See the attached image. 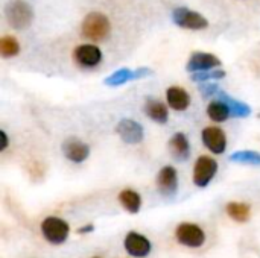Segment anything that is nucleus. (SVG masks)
Listing matches in <instances>:
<instances>
[{"mask_svg":"<svg viewBox=\"0 0 260 258\" xmlns=\"http://www.w3.org/2000/svg\"><path fill=\"white\" fill-rule=\"evenodd\" d=\"M111 30L110 20L102 12H90L82 20L81 24V33L84 38L90 41H101L108 36Z\"/></svg>","mask_w":260,"mask_h":258,"instance_id":"1","label":"nucleus"},{"mask_svg":"<svg viewBox=\"0 0 260 258\" xmlns=\"http://www.w3.org/2000/svg\"><path fill=\"white\" fill-rule=\"evenodd\" d=\"M41 236L44 237V240L50 245H62L67 242L69 236H70V225L56 216H47L43 219L41 225Z\"/></svg>","mask_w":260,"mask_h":258,"instance_id":"2","label":"nucleus"},{"mask_svg":"<svg viewBox=\"0 0 260 258\" xmlns=\"http://www.w3.org/2000/svg\"><path fill=\"white\" fill-rule=\"evenodd\" d=\"M177 242L181 246L190 248V249H200L204 246L207 236L206 231L198 225V224H192V222H181L177 225L175 233H174Z\"/></svg>","mask_w":260,"mask_h":258,"instance_id":"3","label":"nucleus"},{"mask_svg":"<svg viewBox=\"0 0 260 258\" xmlns=\"http://www.w3.org/2000/svg\"><path fill=\"white\" fill-rule=\"evenodd\" d=\"M5 15H6V21L14 29H26L30 26L34 20V11L30 5L26 3L24 0H14L8 3L5 8Z\"/></svg>","mask_w":260,"mask_h":258,"instance_id":"4","label":"nucleus"},{"mask_svg":"<svg viewBox=\"0 0 260 258\" xmlns=\"http://www.w3.org/2000/svg\"><path fill=\"white\" fill-rule=\"evenodd\" d=\"M216 172H218V161L212 157L201 155L193 166V176H192L193 184L200 189L207 187L216 176Z\"/></svg>","mask_w":260,"mask_h":258,"instance_id":"5","label":"nucleus"},{"mask_svg":"<svg viewBox=\"0 0 260 258\" xmlns=\"http://www.w3.org/2000/svg\"><path fill=\"white\" fill-rule=\"evenodd\" d=\"M172 20L177 26L189 30H203L209 26L207 18L189 8H175L172 11Z\"/></svg>","mask_w":260,"mask_h":258,"instance_id":"6","label":"nucleus"},{"mask_svg":"<svg viewBox=\"0 0 260 258\" xmlns=\"http://www.w3.org/2000/svg\"><path fill=\"white\" fill-rule=\"evenodd\" d=\"M123 249L129 257L146 258L152 251V243L145 234L129 231L123 239Z\"/></svg>","mask_w":260,"mask_h":258,"instance_id":"7","label":"nucleus"},{"mask_svg":"<svg viewBox=\"0 0 260 258\" xmlns=\"http://www.w3.org/2000/svg\"><path fill=\"white\" fill-rule=\"evenodd\" d=\"M201 138L204 146L215 155H221L227 149V137L225 132L218 126H207L201 132Z\"/></svg>","mask_w":260,"mask_h":258,"instance_id":"8","label":"nucleus"},{"mask_svg":"<svg viewBox=\"0 0 260 258\" xmlns=\"http://www.w3.org/2000/svg\"><path fill=\"white\" fill-rule=\"evenodd\" d=\"M73 58L78 62V65H81L84 68H93L101 64L102 52L94 44H81L75 49Z\"/></svg>","mask_w":260,"mask_h":258,"instance_id":"9","label":"nucleus"},{"mask_svg":"<svg viewBox=\"0 0 260 258\" xmlns=\"http://www.w3.org/2000/svg\"><path fill=\"white\" fill-rule=\"evenodd\" d=\"M157 189L158 192L166 196L172 198L178 192V173L175 167L172 166H165L157 175Z\"/></svg>","mask_w":260,"mask_h":258,"instance_id":"10","label":"nucleus"},{"mask_svg":"<svg viewBox=\"0 0 260 258\" xmlns=\"http://www.w3.org/2000/svg\"><path fill=\"white\" fill-rule=\"evenodd\" d=\"M116 132L128 144H139L143 141V137H145L143 126L139 122L131 120V119L120 120L116 126Z\"/></svg>","mask_w":260,"mask_h":258,"instance_id":"11","label":"nucleus"},{"mask_svg":"<svg viewBox=\"0 0 260 258\" xmlns=\"http://www.w3.org/2000/svg\"><path fill=\"white\" fill-rule=\"evenodd\" d=\"M62 154L64 157L72 163H84L90 155V148L87 143L78 140V138H67L62 144Z\"/></svg>","mask_w":260,"mask_h":258,"instance_id":"12","label":"nucleus"},{"mask_svg":"<svg viewBox=\"0 0 260 258\" xmlns=\"http://www.w3.org/2000/svg\"><path fill=\"white\" fill-rule=\"evenodd\" d=\"M221 65V59L212 53H204V52H195L190 59L187 61V71L195 73V71H206V70H213Z\"/></svg>","mask_w":260,"mask_h":258,"instance_id":"13","label":"nucleus"},{"mask_svg":"<svg viewBox=\"0 0 260 258\" xmlns=\"http://www.w3.org/2000/svg\"><path fill=\"white\" fill-rule=\"evenodd\" d=\"M166 100H168V105L175 111H184L190 105V96L181 87L168 88L166 90Z\"/></svg>","mask_w":260,"mask_h":258,"instance_id":"14","label":"nucleus"},{"mask_svg":"<svg viewBox=\"0 0 260 258\" xmlns=\"http://www.w3.org/2000/svg\"><path fill=\"white\" fill-rule=\"evenodd\" d=\"M171 154L178 161H186L190 157V144L183 132H177L169 141Z\"/></svg>","mask_w":260,"mask_h":258,"instance_id":"15","label":"nucleus"},{"mask_svg":"<svg viewBox=\"0 0 260 258\" xmlns=\"http://www.w3.org/2000/svg\"><path fill=\"white\" fill-rule=\"evenodd\" d=\"M145 113L148 114V117L160 125L166 123L168 119H169V111H168V106L157 100V99H148L146 103H145Z\"/></svg>","mask_w":260,"mask_h":258,"instance_id":"16","label":"nucleus"},{"mask_svg":"<svg viewBox=\"0 0 260 258\" xmlns=\"http://www.w3.org/2000/svg\"><path fill=\"white\" fill-rule=\"evenodd\" d=\"M119 202L131 214H137L142 208V196L133 189L122 190L119 193Z\"/></svg>","mask_w":260,"mask_h":258,"instance_id":"17","label":"nucleus"},{"mask_svg":"<svg viewBox=\"0 0 260 258\" xmlns=\"http://www.w3.org/2000/svg\"><path fill=\"white\" fill-rule=\"evenodd\" d=\"M216 97L221 99V100H224V102L229 105V108H230L233 117H248V116L251 114L250 105H247V103H244V102H239L238 99L229 96L227 93H224V91H221V90L218 91Z\"/></svg>","mask_w":260,"mask_h":258,"instance_id":"18","label":"nucleus"},{"mask_svg":"<svg viewBox=\"0 0 260 258\" xmlns=\"http://www.w3.org/2000/svg\"><path fill=\"white\" fill-rule=\"evenodd\" d=\"M225 211L233 220L239 224H245L251 217V207L245 202H229Z\"/></svg>","mask_w":260,"mask_h":258,"instance_id":"19","label":"nucleus"},{"mask_svg":"<svg viewBox=\"0 0 260 258\" xmlns=\"http://www.w3.org/2000/svg\"><path fill=\"white\" fill-rule=\"evenodd\" d=\"M207 114L210 117V120L216 122V123H221V122H225L230 116H232V111L229 108V105L224 102V100H212L207 106Z\"/></svg>","mask_w":260,"mask_h":258,"instance_id":"20","label":"nucleus"},{"mask_svg":"<svg viewBox=\"0 0 260 258\" xmlns=\"http://www.w3.org/2000/svg\"><path fill=\"white\" fill-rule=\"evenodd\" d=\"M129 81H134V71L129 68H119L113 75H110L104 82L105 85H110V87H119Z\"/></svg>","mask_w":260,"mask_h":258,"instance_id":"21","label":"nucleus"},{"mask_svg":"<svg viewBox=\"0 0 260 258\" xmlns=\"http://www.w3.org/2000/svg\"><path fill=\"white\" fill-rule=\"evenodd\" d=\"M230 160L233 163H239V164L260 166V154L256 151H238V152L232 154Z\"/></svg>","mask_w":260,"mask_h":258,"instance_id":"22","label":"nucleus"},{"mask_svg":"<svg viewBox=\"0 0 260 258\" xmlns=\"http://www.w3.org/2000/svg\"><path fill=\"white\" fill-rule=\"evenodd\" d=\"M18 52H20V44L14 36L5 35L0 40V53L3 58H12V56L18 55Z\"/></svg>","mask_w":260,"mask_h":258,"instance_id":"23","label":"nucleus"},{"mask_svg":"<svg viewBox=\"0 0 260 258\" xmlns=\"http://www.w3.org/2000/svg\"><path fill=\"white\" fill-rule=\"evenodd\" d=\"M225 76L224 70H206V71H195L190 79L195 82H209L210 79H222Z\"/></svg>","mask_w":260,"mask_h":258,"instance_id":"24","label":"nucleus"},{"mask_svg":"<svg viewBox=\"0 0 260 258\" xmlns=\"http://www.w3.org/2000/svg\"><path fill=\"white\" fill-rule=\"evenodd\" d=\"M200 91L204 97H212V96H216L218 91H219V87L216 84H209V82H201V87H200Z\"/></svg>","mask_w":260,"mask_h":258,"instance_id":"25","label":"nucleus"},{"mask_svg":"<svg viewBox=\"0 0 260 258\" xmlns=\"http://www.w3.org/2000/svg\"><path fill=\"white\" fill-rule=\"evenodd\" d=\"M151 73H152V70H149V68H145V67L137 68V70H134V79H140V78L149 76Z\"/></svg>","mask_w":260,"mask_h":258,"instance_id":"26","label":"nucleus"},{"mask_svg":"<svg viewBox=\"0 0 260 258\" xmlns=\"http://www.w3.org/2000/svg\"><path fill=\"white\" fill-rule=\"evenodd\" d=\"M0 138H2V146H0V151H5L8 148V135L5 131L0 132Z\"/></svg>","mask_w":260,"mask_h":258,"instance_id":"27","label":"nucleus"},{"mask_svg":"<svg viewBox=\"0 0 260 258\" xmlns=\"http://www.w3.org/2000/svg\"><path fill=\"white\" fill-rule=\"evenodd\" d=\"M93 230H94L93 225H87V227H84V228H79L78 233H79V234H84V233H90V231H93Z\"/></svg>","mask_w":260,"mask_h":258,"instance_id":"28","label":"nucleus"},{"mask_svg":"<svg viewBox=\"0 0 260 258\" xmlns=\"http://www.w3.org/2000/svg\"><path fill=\"white\" fill-rule=\"evenodd\" d=\"M93 258H101V257H93Z\"/></svg>","mask_w":260,"mask_h":258,"instance_id":"29","label":"nucleus"}]
</instances>
